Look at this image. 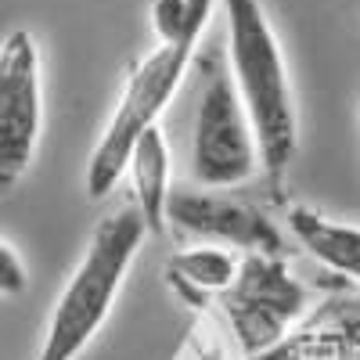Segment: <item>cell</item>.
Here are the masks:
<instances>
[{
    "instance_id": "1",
    "label": "cell",
    "mask_w": 360,
    "mask_h": 360,
    "mask_svg": "<svg viewBox=\"0 0 360 360\" xmlns=\"http://www.w3.org/2000/svg\"><path fill=\"white\" fill-rule=\"evenodd\" d=\"M217 8L220 0H155L152 4L155 47L130 65L115 108L86 159L83 184L94 202L108 198L119 188V180L127 176L134 144L152 127H159L162 112L176 98L191 62L198 58L202 33Z\"/></svg>"
},
{
    "instance_id": "2",
    "label": "cell",
    "mask_w": 360,
    "mask_h": 360,
    "mask_svg": "<svg viewBox=\"0 0 360 360\" xmlns=\"http://www.w3.org/2000/svg\"><path fill=\"white\" fill-rule=\"evenodd\" d=\"M227 18V65L263 152V180L281 188L299 155V101L285 47L263 0H220Z\"/></svg>"
},
{
    "instance_id": "3",
    "label": "cell",
    "mask_w": 360,
    "mask_h": 360,
    "mask_svg": "<svg viewBox=\"0 0 360 360\" xmlns=\"http://www.w3.org/2000/svg\"><path fill=\"white\" fill-rule=\"evenodd\" d=\"M148 234L152 231L137 213V205L119 209V213L105 217L94 227L79 263L72 266L69 281L62 285L47 314L40 349L33 360H79L83 356V349L98 339V332L115 314V303L130 278V266Z\"/></svg>"
},
{
    "instance_id": "4",
    "label": "cell",
    "mask_w": 360,
    "mask_h": 360,
    "mask_svg": "<svg viewBox=\"0 0 360 360\" xmlns=\"http://www.w3.org/2000/svg\"><path fill=\"white\" fill-rule=\"evenodd\" d=\"M191 180L209 191H234L263 176V152L252 127V115L231 79L224 58H205V83L191 119L188 144Z\"/></svg>"
},
{
    "instance_id": "5",
    "label": "cell",
    "mask_w": 360,
    "mask_h": 360,
    "mask_svg": "<svg viewBox=\"0 0 360 360\" xmlns=\"http://www.w3.org/2000/svg\"><path fill=\"white\" fill-rule=\"evenodd\" d=\"M314 307V288L288 266L285 256L252 252L242 259V270L217 303V314L227 324L238 356L252 360L285 342L288 332Z\"/></svg>"
},
{
    "instance_id": "6",
    "label": "cell",
    "mask_w": 360,
    "mask_h": 360,
    "mask_svg": "<svg viewBox=\"0 0 360 360\" xmlns=\"http://www.w3.org/2000/svg\"><path fill=\"white\" fill-rule=\"evenodd\" d=\"M44 141V58L29 29H11L0 51V188L29 173Z\"/></svg>"
},
{
    "instance_id": "7",
    "label": "cell",
    "mask_w": 360,
    "mask_h": 360,
    "mask_svg": "<svg viewBox=\"0 0 360 360\" xmlns=\"http://www.w3.org/2000/svg\"><path fill=\"white\" fill-rule=\"evenodd\" d=\"M169 227L205 245H224L242 256H285V234L259 205L231 191H176L169 202Z\"/></svg>"
},
{
    "instance_id": "8",
    "label": "cell",
    "mask_w": 360,
    "mask_h": 360,
    "mask_svg": "<svg viewBox=\"0 0 360 360\" xmlns=\"http://www.w3.org/2000/svg\"><path fill=\"white\" fill-rule=\"evenodd\" d=\"M252 360H360V288L317 299L285 342Z\"/></svg>"
},
{
    "instance_id": "9",
    "label": "cell",
    "mask_w": 360,
    "mask_h": 360,
    "mask_svg": "<svg viewBox=\"0 0 360 360\" xmlns=\"http://www.w3.org/2000/svg\"><path fill=\"white\" fill-rule=\"evenodd\" d=\"M288 234L310 259L360 288V224H346L310 205H288Z\"/></svg>"
},
{
    "instance_id": "10",
    "label": "cell",
    "mask_w": 360,
    "mask_h": 360,
    "mask_svg": "<svg viewBox=\"0 0 360 360\" xmlns=\"http://www.w3.org/2000/svg\"><path fill=\"white\" fill-rule=\"evenodd\" d=\"M242 259L245 256L234 249L195 242L166 259V281L184 303H191L195 310H209L234 285L238 270H242Z\"/></svg>"
},
{
    "instance_id": "11",
    "label": "cell",
    "mask_w": 360,
    "mask_h": 360,
    "mask_svg": "<svg viewBox=\"0 0 360 360\" xmlns=\"http://www.w3.org/2000/svg\"><path fill=\"white\" fill-rule=\"evenodd\" d=\"M130 188H134V205L144 217L152 234H166L169 227V202H173V148L166 141L162 123L152 127L137 144L127 166Z\"/></svg>"
},
{
    "instance_id": "12",
    "label": "cell",
    "mask_w": 360,
    "mask_h": 360,
    "mask_svg": "<svg viewBox=\"0 0 360 360\" xmlns=\"http://www.w3.org/2000/svg\"><path fill=\"white\" fill-rule=\"evenodd\" d=\"M231 353H238V346L227 332L224 317L213 310H202L198 324L191 328V335L184 339V346H180L173 360H231Z\"/></svg>"
},
{
    "instance_id": "13",
    "label": "cell",
    "mask_w": 360,
    "mask_h": 360,
    "mask_svg": "<svg viewBox=\"0 0 360 360\" xmlns=\"http://www.w3.org/2000/svg\"><path fill=\"white\" fill-rule=\"evenodd\" d=\"M25 288H29V263L22 259V252L11 238H4L0 242V295L18 299Z\"/></svg>"
}]
</instances>
